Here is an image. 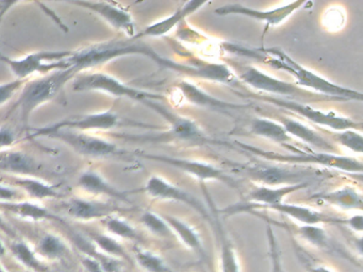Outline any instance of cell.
Wrapping results in <instances>:
<instances>
[{
  "label": "cell",
  "instance_id": "43",
  "mask_svg": "<svg viewBox=\"0 0 363 272\" xmlns=\"http://www.w3.org/2000/svg\"><path fill=\"white\" fill-rule=\"evenodd\" d=\"M82 263H84V267L86 268L89 272H104L101 264L99 261H94V259H84Z\"/></svg>",
  "mask_w": 363,
  "mask_h": 272
},
{
  "label": "cell",
  "instance_id": "35",
  "mask_svg": "<svg viewBox=\"0 0 363 272\" xmlns=\"http://www.w3.org/2000/svg\"><path fill=\"white\" fill-rule=\"evenodd\" d=\"M40 253L48 259H58L65 252V244L58 236L46 234L39 242Z\"/></svg>",
  "mask_w": 363,
  "mask_h": 272
},
{
  "label": "cell",
  "instance_id": "16",
  "mask_svg": "<svg viewBox=\"0 0 363 272\" xmlns=\"http://www.w3.org/2000/svg\"><path fill=\"white\" fill-rule=\"evenodd\" d=\"M121 118L113 110H104L89 114L74 115L52 125L43 127L46 130H73V131L86 132L108 131L120 125Z\"/></svg>",
  "mask_w": 363,
  "mask_h": 272
},
{
  "label": "cell",
  "instance_id": "45",
  "mask_svg": "<svg viewBox=\"0 0 363 272\" xmlns=\"http://www.w3.org/2000/svg\"><path fill=\"white\" fill-rule=\"evenodd\" d=\"M0 231L5 232V233L8 234H12L11 229H10L9 225L6 223V221L4 220L1 215H0Z\"/></svg>",
  "mask_w": 363,
  "mask_h": 272
},
{
  "label": "cell",
  "instance_id": "11",
  "mask_svg": "<svg viewBox=\"0 0 363 272\" xmlns=\"http://www.w3.org/2000/svg\"><path fill=\"white\" fill-rule=\"evenodd\" d=\"M242 170L250 180L255 181L259 185L272 187L309 183L308 180L313 176V172L309 171V169H295L269 164L245 166Z\"/></svg>",
  "mask_w": 363,
  "mask_h": 272
},
{
  "label": "cell",
  "instance_id": "37",
  "mask_svg": "<svg viewBox=\"0 0 363 272\" xmlns=\"http://www.w3.org/2000/svg\"><path fill=\"white\" fill-rule=\"evenodd\" d=\"M267 244H269V256L271 261V272H281L282 261L279 244L271 225L267 227Z\"/></svg>",
  "mask_w": 363,
  "mask_h": 272
},
{
  "label": "cell",
  "instance_id": "7",
  "mask_svg": "<svg viewBox=\"0 0 363 272\" xmlns=\"http://www.w3.org/2000/svg\"><path fill=\"white\" fill-rule=\"evenodd\" d=\"M75 91H97L116 98H128L135 101H161L163 96L130 86L111 74L101 72H80L73 79Z\"/></svg>",
  "mask_w": 363,
  "mask_h": 272
},
{
  "label": "cell",
  "instance_id": "25",
  "mask_svg": "<svg viewBox=\"0 0 363 272\" xmlns=\"http://www.w3.org/2000/svg\"><path fill=\"white\" fill-rule=\"evenodd\" d=\"M162 217L171 227L176 238H178L189 250L193 251L199 256H203L205 249H203V239L195 227L182 219L172 215L163 214Z\"/></svg>",
  "mask_w": 363,
  "mask_h": 272
},
{
  "label": "cell",
  "instance_id": "40",
  "mask_svg": "<svg viewBox=\"0 0 363 272\" xmlns=\"http://www.w3.org/2000/svg\"><path fill=\"white\" fill-rule=\"evenodd\" d=\"M16 140H18V136L11 127L0 128V152L11 149Z\"/></svg>",
  "mask_w": 363,
  "mask_h": 272
},
{
  "label": "cell",
  "instance_id": "10",
  "mask_svg": "<svg viewBox=\"0 0 363 272\" xmlns=\"http://www.w3.org/2000/svg\"><path fill=\"white\" fill-rule=\"evenodd\" d=\"M238 78L252 89L263 93V95H269L272 97L284 98V99L301 102V100L303 101V100L316 99L318 96L301 89L296 83L281 80L255 66L244 67Z\"/></svg>",
  "mask_w": 363,
  "mask_h": 272
},
{
  "label": "cell",
  "instance_id": "18",
  "mask_svg": "<svg viewBox=\"0 0 363 272\" xmlns=\"http://www.w3.org/2000/svg\"><path fill=\"white\" fill-rule=\"evenodd\" d=\"M208 4L209 1H205V0H192V1L186 2L184 6H179L173 14L147 26L141 33L137 34L133 38L141 40L143 38H161V36L167 35L176 26L180 25L189 16L196 13Z\"/></svg>",
  "mask_w": 363,
  "mask_h": 272
},
{
  "label": "cell",
  "instance_id": "5",
  "mask_svg": "<svg viewBox=\"0 0 363 272\" xmlns=\"http://www.w3.org/2000/svg\"><path fill=\"white\" fill-rule=\"evenodd\" d=\"M143 103L154 110L167 121L169 125L167 131L158 135L150 136L133 135V134H116V135L124 140H141V142H159V140H163V138L167 140H179V142L192 144H203L207 142V136L193 119L177 114L155 100H148Z\"/></svg>",
  "mask_w": 363,
  "mask_h": 272
},
{
  "label": "cell",
  "instance_id": "44",
  "mask_svg": "<svg viewBox=\"0 0 363 272\" xmlns=\"http://www.w3.org/2000/svg\"><path fill=\"white\" fill-rule=\"evenodd\" d=\"M307 272H335L333 268L325 264H309L307 266Z\"/></svg>",
  "mask_w": 363,
  "mask_h": 272
},
{
  "label": "cell",
  "instance_id": "8",
  "mask_svg": "<svg viewBox=\"0 0 363 272\" xmlns=\"http://www.w3.org/2000/svg\"><path fill=\"white\" fill-rule=\"evenodd\" d=\"M255 99L262 100L267 103L273 104L277 108L290 110L298 116L307 119L310 123L329 129L331 131H344V130H358L362 127V123H357L350 117L342 116L335 112H325L323 110L313 108L306 102L295 101V100L284 99V98L272 97L269 95L254 96Z\"/></svg>",
  "mask_w": 363,
  "mask_h": 272
},
{
  "label": "cell",
  "instance_id": "41",
  "mask_svg": "<svg viewBox=\"0 0 363 272\" xmlns=\"http://www.w3.org/2000/svg\"><path fill=\"white\" fill-rule=\"evenodd\" d=\"M18 197V191L13 187L0 184V202H16Z\"/></svg>",
  "mask_w": 363,
  "mask_h": 272
},
{
  "label": "cell",
  "instance_id": "17",
  "mask_svg": "<svg viewBox=\"0 0 363 272\" xmlns=\"http://www.w3.org/2000/svg\"><path fill=\"white\" fill-rule=\"evenodd\" d=\"M308 185H309L308 182L275 187L258 185L246 193V201L248 202V204H246L247 205L246 210H250L252 208L261 210L267 206L282 203L288 196L306 188Z\"/></svg>",
  "mask_w": 363,
  "mask_h": 272
},
{
  "label": "cell",
  "instance_id": "48",
  "mask_svg": "<svg viewBox=\"0 0 363 272\" xmlns=\"http://www.w3.org/2000/svg\"><path fill=\"white\" fill-rule=\"evenodd\" d=\"M0 272H3V271H1V270H0Z\"/></svg>",
  "mask_w": 363,
  "mask_h": 272
},
{
  "label": "cell",
  "instance_id": "21",
  "mask_svg": "<svg viewBox=\"0 0 363 272\" xmlns=\"http://www.w3.org/2000/svg\"><path fill=\"white\" fill-rule=\"evenodd\" d=\"M65 208L73 218L86 221L105 219L106 217L111 216L114 212L113 206L110 204L84 198H72L65 202Z\"/></svg>",
  "mask_w": 363,
  "mask_h": 272
},
{
  "label": "cell",
  "instance_id": "19",
  "mask_svg": "<svg viewBox=\"0 0 363 272\" xmlns=\"http://www.w3.org/2000/svg\"><path fill=\"white\" fill-rule=\"evenodd\" d=\"M278 119H279L278 123H281L282 127L291 137L301 140L312 148L318 150V152L335 153L337 150L335 147L313 128L290 117L281 116Z\"/></svg>",
  "mask_w": 363,
  "mask_h": 272
},
{
  "label": "cell",
  "instance_id": "30",
  "mask_svg": "<svg viewBox=\"0 0 363 272\" xmlns=\"http://www.w3.org/2000/svg\"><path fill=\"white\" fill-rule=\"evenodd\" d=\"M294 233L313 248L324 250L330 246L328 233L322 225H301L294 227Z\"/></svg>",
  "mask_w": 363,
  "mask_h": 272
},
{
  "label": "cell",
  "instance_id": "46",
  "mask_svg": "<svg viewBox=\"0 0 363 272\" xmlns=\"http://www.w3.org/2000/svg\"><path fill=\"white\" fill-rule=\"evenodd\" d=\"M5 246H4L3 242H0V256H3V255L5 254Z\"/></svg>",
  "mask_w": 363,
  "mask_h": 272
},
{
  "label": "cell",
  "instance_id": "36",
  "mask_svg": "<svg viewBox=\"0 0 363 272\" xmlns=\"http://www.w3.org/2000/svg\"><path fill=\"white\" fill-rule=\"evenodd\" d=\"M92 238L95 244L107 254L114 257H121V259H128L126 251L123 248L122 244L114 238L103 235V234H93Z\"/></svg>",
  "mask_w": 363,
  "mask_h": 272
},
{
  "label": "cell",
  "instance_id": "4",
  "mask_svg": "<svg viewBox=\"0 0 363 272\" xmlns=\"http://www.w3.org/2000/svg\"><path fill=\"white\" fill-rule=\"evenodd\" d=\"M235 144L244 151H247L260 159L276 162V163L291 164V165L312 164V165L324 166V167L333 168V169L350 172V174H361L363 170L362 162L354 157L340 155L337 153L312 152V151L301 150L296 147L294 148L291 147L289 150L292 151V153L282 154V153L257 148L245 142H235Z\"/></svg>",
  "mask_w": 363,
  "mask_h": 272
},
{
  "label": "cell",
  "instance_id": "23",
  "mask_svg": "<svg viewBox=\"0 0 363 272\" xmlns=\"http://www.w3.org/2000/svg\"><path fill=\"white\" fill-rule=\"evenodd\" d=\"M311 200L322 201L342 210H358L363 208L362 193L352 186H343L335 191L313 195Z\"/></svg>",
  "mask_w": 363,
  "mask_h": 272
},
{
  "label": "cell",
  "instance_id": "12",
  "mask_svg": "<svg viewBox=\"0 0 363 272\" xmlns=\"http://www.w3.org/2000/svg\"><path fill=\"white\" fill-rule=\"evenodd\" d=\"M305 0H297V1L289 2L282 6H276L271 10H257L250 8L242 4H228L220 6L214 11L216 14L220 16L227 15H240V16L247 17L257 21H262L269 27H276L281 25L286 19L290 18L295 12L301 10V6H305Z\"/></svg>",
  "mask_w": 363,
  "mask_h": 272
},
{
  "label": "cell",
  "instance_id": "1",
  "mask_svg": "<svg viewBox=\"0 0 363 272\" xmlns=\"http://www.w3.org/2000/svg\"><path fill=\"white\" fill-rule=\"evenodd\" d=\"M255 59H261L267 65L286 72L294 76L296 84L316 95L327 96L329 99L362 101L363 94L331 82L318 72L295 61L279 48L255 49Z\"/></svg>",
  "mask_w": 363,
  "mask_h": 272
},
{
  "label": "cell",
  "instance_id": "14",
  "mask_svg": "<svg viewBox=\"0 0 363 272\" xmlns=\"http://www.w3.org/2000/svg\"><path fill=\"white\" fill-rule=\"evenodd\" d=\"M69 4L94 13L106 23H109L112 28L126 34L129 38H133L137 35V28H135L133 15L128 10L116 2L78 0V1H69Z\"/></svg>",
  "mask_w": 363,
  "mask_h": 272
},
{
  "label": "cell",
  "instance_id": "39",
  "mask_svg": "<svg viewBox=\"0 0 363 272\" xmlns=\"http://www.w3.org/2000/svg\"><path fill=\"white\" fill-rule=\"evenodd\" d=\"M27 81L28 80H20L16 78L9 82L0 83V106L10 101L16 94L23 89Z\"/></svg>",
  "mask_w": 363,
  "mask_h": 272
},
{
  "label": "cell",
  "instance_id": "42",
  "mask_svg": "<svg viewBox=\"0 0 363 272\" xmlns=\"http://www.w3.org/2000/svg\"><path fill=\"white\" fill-rule=\"evenodd\" d=\"M101 268H103L104 272H121V264L118 261L113 259H109V257H105L99 261Z\"/></svg>",
  "mask_w": 363,
  "mask_h": 272
},
{
  "label": "cell",
  "instance_id": "13",
  "mask_svg": "<svg viewBox=\"0 0 363 272\" xmlns=\"http://www.w3.org/2000/svg\"><path fill=\"white\" fill-rule=\"evenodd\" d=\"M144 159H152L155 162L167 164L172 167L177 168L182 171L186 172L190 176H194L199 182L206 181H220L231 187L238 188V183L235 178H231L225 170L206 163V162L194 161V159H182V157H167V155L159 154H141Z\"/></svg>",
  "mask_w": 363,
  "mask_h": 272
},
{
  "label": "cell",
  "instance_id": "6",
  "mask_svg": "<svg viewBox=\"0 0 363 272\" xmlns=\"http://www.w3.org/2000/svg\"><path fill=\"white\" fill-rule=\"evenodd\" d=\"M29 136L31 138L45 136L52 140H59L78 154L90 159H104L121 153L120 148L114 142L86 132L65 129L46 130L42 127L31 132Z\"/></svg>",
  "mask_w": 363,
  "mask_h": 272
},
{
  "label": "cell",
  "instance_id": "33",
  "mask_svg": "<svg viewBox=\"0 0 363 272\" xmlns=\"http://www.w3.org/2000/svg\"><path fill=\"white\" fill-rule=\"evenodd\" d=\"M104 223H105L106 229H107L110 233L116 236V237L128 240L140 239L137 230H135L128 221L125 220V219L111 215V216L106 217V218L104 219Z\"/></svg>",
  "mask_w": 363,
  "mask_h": 272
},
{
  "label": "cell",
  "instance_id": "28",
  "mask_svg": "<svg viewBox=\"0 0 363 272\" xmlns=\"http://www.w3.org/2000/svg\"><path fill=\"white\" fill-rule=\"evenodd\" d=\"M16 184L25 191L27 195L35 199H50V198H59L60 193L56 185L50 184L41 178L35 176H21L16 181Z\"/></svg>",
  "mask_w": 363,
  "mask_h": 272
},
{
  "label": "cell",
  "instance_id": "20",
  "mask_svg": "<svg viewBox=\"0 0 363 272\" xmlns=\"http://www.w3.org/2000/svg\"><path fill=\"white\" fill-rule=\"evenodd\" d=\"M177 89L180 91L186 101L194 106H201V108H216L220 110H238V108H245L246 106L241 104L231 103V102L224 101L218 99L214 96L210 95L207 91L197 86L194 83L189 81H180L177 84Z\"/></svg>",
  "mask_w": 363,
  "mask_h": 272
},
{
  "label": "cell",
  "instance_id": "2",
  "mask_svg": "<svg viewBox=\"0 0 363 272\" xmlns=\"http://www.w3.org/2000/svg\"><path fill=\"white\" fill-rule=\"evenodd\" d=\"M128 55H144L156 62L158 65L162 59V55L157 53L152 47L140 42V40L128 38L86 45L77 50L72 51L71 57H67V62L69 68L78 74L91 68L104 65L112 60Z\"/></svg>",
  "mask_w": 363,
  "mask_h": 272
},
{
  "label": "cell",
  "instance_id": "32",
  "mask_svg": "<svg viewBox=\"0 0 363 272\" xmlns=\"http://www.w3.org/2000/svg\"><path fill=\"white\" fill-rule=\"evenodd\" d=\"M141 223L146 230L161 238L175 237L171 227L167 225V221L163 219L162 215L147 210L144 212L141 216Z\"/></svg>",
  "mask_w": 363,
  "mask_h": 272
},
{
  "label": "cell",
  "instance_id": "38",
  "mask_svg": "<svg viewBox=\"0 0 363 272\" xmlns=\"http://www.w3.org/2000/svg\"><path fill=\"white\" fill-rule=\"evenodd\" d=\"M12 251H13L14 254L16 255V257H18L21 261L26 264L29 267L39 269V263H38L37 259H35V253L29 248L28 244L23 242H16V244L12 246Z\"/></svg>",
  "mask_w": 363,
  "mask_h": 272
},
{
  "label": "cell",
  "instance_id": "29",
  "mask_svg": "<svg viewBox=\"0 0 363 272\" xmlns=\"http://www.w3.org/2000/svg\"><path fill=\"white\" fill-rule=\"evenodd\" d=\"M0 208L9 210L16 216L22 217L31 220H46V219H56V217L46 210L43 206L33 202H0Z\"/></svg>",
  "mask_w": 363,
  "mask_h": 272
},
{
  "label": "cell",
  "instance_id": "34",
  "mask_svg": "<svg viewBox=\"0 0 363 272\" xmlns=\"http://www.w3.org/2000/svg\"><path fill=\"white\" fill-rule=\"evenodd\" d=\"M333 135L335 142H339L341 146L345 147L352 152L361 154L363 152V137L362 134L358 130H344V131H327Z\"/></svg>",
  "mask_w": 363,
  "mask_h": 272
},
{
  "label": "cell",
  "instance_id": "27",
  "mask_svg": "<svg viewBox=\"0 0 363 272\" xmlns=\"http://www.w3.org/2000/svg\"><path fill=\"white\" fill-rule=\"evenodd\" d=\"M220 232V255H218V272H242L241 261L233 242L218 223Z\"/></svg>",
  "mask_w": 363,
  "mask_h": 272
},
{
  "label": "cell",
  "instance_id": "24",
  "mask_svg": "<svg viewBox=\"0 0 363 272\" xmlns=\"http://www.w3.org/2000/svg\"><path fill=\"white\" fill-rule=\"evenodd\" d=\"M0 171L10 172L16 176H33L39 171V166L28 153L8 149L0 152Z\"/></svg>",
  "mask_w": 363,
  "mask_h": 272
},
{
  "label": "cell",
  "instance_id": "9",
  "mask_svg": "<svg viewBox=\"0 0 363 272\" xmlns=\"http://www.w3.org/2000/svg\"><path fill=\"white\" fill-rule=\"evenodd\" d=\"M72 51H37L22 57H9L0 53V61L9 66L12 74L20 80H29L35 74H50L56 70L69 68L67 57Z\"/></svg>",
  "mask_w": 363,
  "mask_h": 272
},
{
  "label": "cell",
  "instance_id": "22",
  "mask_svg": "<svg viewBox=\"0 0 363 272\" xmlns=\"http://www.w3.org/2000/svg\"><path fill=\"white\" fill-rule=\"evenodd\" d=\"M78 186L92 195L107 196L122 201H128V193L116 188L97 170L86 169L82 172L78 178Z\"/></svg>",
  "mask_w": 363,
  "mask_h": 272
},
{
  "label": "cell",
  "instance_id": "31",
  "mask_svg": "<svg viewBox=\"0 0 363 272\" xmlns=\"http://www.w3.org/2000/svg\"><path fill=\"white\" fill-rule=\"evenodd\" d=\"M135 257L138 265L145 272H172L165 259L152 251L139 249L135 251Z\"/></svg>",
  "mask_w": 363,
  "mask_h": 272
},
{
  "label": "cell",
  "instance_id": "26",
  "mask_svg": "<svg viewBox=\"0 0 363 272\" xmlns=\"http://www.w3.org/2000/svg\"><path fill=\"white\" fill-rule=\"evenodd\" d=\"M250 132L259 137L272 140L280 146H286L288 150L292 147L291 142H293V138L286 133L281 123L278 121L262 117L255 118L250 125Z\"/></svg>",
  "mask_w": 363,
  "mask_h": 272
},
{
  "label": "cell",
  "instance_id": "3",
  "mask_svg": "<svg viewBox=\"0 0 363 272\" xmlns=\"http://www.w3.org/2000/svg\"><path fill=\"white\" fill-rule=\"evenodd\" d=\"M77 76L72 68L56 70L50 74L29 79L21 89L16 108H20L21 119L25 128H28L29 118L40 106L56 99L65 84Z\"/></svg>",
  "mask_w": 363,
  "mask_h": 272
},
{
  "label": "cell",
  "instance_id": "15",
  "mask_svg": "<svg viewBox=\"0 0 363 272\" xmlns=\"http://www.w3.org/2000/svg\"><path fill=\"white\" fill-rule=\"evenodd\" d=\"M143 191L154 199L176 201L186 204L196 210L203 218L211 221V217H210L207 208L199 199L184 189L180 188L177 185H174L173 183L165 180L162 176H156V174L150 176L144 185Z\"/></svg>",
  "mask_w": 363,
  "mask_h": 272
},
{
  "label": "cell",
  "instance_id": "47",
  "mask_svg": "<svg viewBox=\"0 0 363 272\" xmlns=\"http://www.w3.org/2000/svg\"><path fill=\"white\" fill-rule=\"evenodd\" d=\"M281 272H286L284 271V267H282Z\"/></svg>",
  "mask_w": 363,
  "mask_h": 272
}]
</instances>
